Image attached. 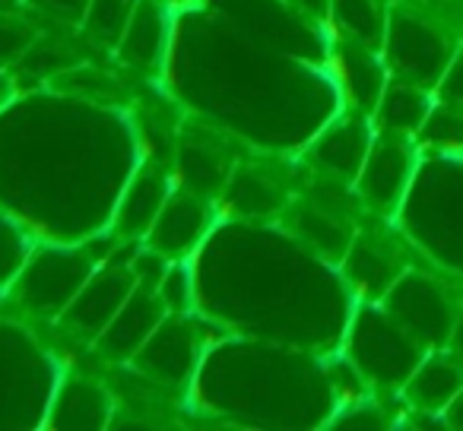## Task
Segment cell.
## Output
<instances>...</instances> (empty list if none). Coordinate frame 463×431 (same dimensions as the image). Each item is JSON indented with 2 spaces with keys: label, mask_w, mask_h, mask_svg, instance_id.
Returning <instances> with one entry per match:
<instances>
[{
  "label": "cell",
  "mask_w": 463,
  "mask_h": 431,
  "mask_svg": "<svg viewBox=\"0 0 463 431\" xmlns=\"http://www.w3.org/2000/svg\"><path fill=\"white\" fill-rule=\"evenodd\" d=\"M374 130L368 124L365 111L355 108L353 115H343L340 121H334L315 143H311V159L317 168L330 174V178H343L349 184H355L362 165L368 159L372 149Z\"/></svg>",
  "instance_id": "7c38bea8"
},
{
  "label": "cell",
  "mask_w": 463,
  "mask_h": 431,
  "mask_svg": "<svg viewBox=\"0 0 463 431\" xmlns=\"http://www.w3.org/2000/svg\"><path fill=\"white\" fill-rule=\"evenodd\" d=\"M340 267L349 289L359 295V302H381L387 289L400 279V273L406 270L397 245L374 232L355 235Z\"/></svg>",
  "instance_id": "30bf717a"
},
{
  "label": "cell",
  "mask_w": 463,
  "mask_h": 431,
  "mask_svg": "<svg viewBox=\"0 0 463 431\" xmlns=\"http://www.w3.org/2000/svg\"><path fill=\"white\" fill-rule=\"evenodd\" d=\"M330 4L334 0H292V7L308 20H330Z\"/></svg>",
  "instance_id": "4dcf8cb0"
},
{
  "label": "cell",
  "mask_w": 463,
  "mask_h": 431,
  "mask_svg": "<svg viewBox=\"0 0 463 431\" xmlns=\"http://www.w3.org/2000/svg\"><path fill=\"white\" fill-rule=\"evenodd\" d=\"M429 349L384 311L381 302H362L349 321L346 359L359 374L381 390H403L410 374Z\"/></svg>",
  "instance_id": "6da1fadb"
},
{
  "label": "cell",
  "mask_w": 463,
  "mask_h": 431,
  "mask_svg": "<svg viewBox=\"0 0 463 431\" xmlns=\"http://www.w3.org/2000/svg\"><path fill=\"white\" fill-rule=\"evenodd\" d=\"M165 314L168 311H165V302L159 298V292L137 283V289L128 295L121 311H118L109 327L96 336V349L111 361H130L134 352L149 340V333L159 327Z\"/></svg>",
  "instance_id": "8fae6325"
},
{
  "label": "cell",
  "mask_w": 463,
  "mask_h": 431,
  "mask_svg": "<svg viewBox=\"0 0 463 431\" xmlns=\"http://www.w3.org/2000/svg\"><path fill=\"white\" fill-rule=\"evenodd\" d=\"M289 226L298 235V241H305L311 251H317L330 264H340L355 239L353 216L349 212L330 210V206L317 203L311 197H305L289 212Z\"/></svg>",
  "instance_id": "2e32d148"
},
{
  "label": "cell",
  "mask_w": 463,
  "mask_h": 431,
  "mask_svg": "<svg viewBox=\"0 0 463 431\" xmlns=\"http://www.w3.org/2000/svg\"><path fill=\"white\" fill-rule=\"evenodd\" d=\"M92 260L73 248H42L16 276V302L42 317H61L92 276Z\"/></svg>",
  "instance_id": "5b68a950"
},
{
  "label": "cell",
  "mask_w": 463,
  "mask_h": 431,
  "mask_svg": "<svg viewBox=\"0 0 463 431\" xmlns=\"http://www.w3.org/2000/svg\"><path fill=\"white\" fill-rule=\"evenodd\" d=\"M137 10V0H90V10L83 16V35L99 48H118L130 16Z\"/></svg>",
  "instance_id": "cb8c5ba5"
},
{
  "label": "cell",
  "mask_w": 463,
  "mask_h": 431,
  "mask_svg": "<svg viewBox=\"0 0 463 431\" xmlns=\"http://www.w3.org/2000/svg\"><path fill=\"white\" fill-rule=\"evenodd\" d=\"M111 418V397L90 378H67L48 406V428L96 431Z\"/></svg>",
  "instance_id": "ac0fdd59"
},
{
  "label": "cell",
  "mask_w": 463,
  "mask_h": 431,
  "mask_svg": "<svg viewBox=\"0 0 463 431\" xmlns=\"http://www.w3.org/2000/svg\"><path fill=\"white\" fill-rule=\"evenodd\" d=\"M431 105H435L431 89L393 77L391 83L384 86V92H381V102H378V108H374V124H378V130H387V134L412 136V140H416L419 127H422L425 117H429Z\"/></svg>",
  "instance_id": "44dd1931"
},
{
  "label": "cell",
  "mask_w": 463,
  "mask_h": 431,
  "mask_svg": "<svg viewBox=\"0 0 463 431\" xmlns=\"http://www.w3.org/2000/svg\"><path fill=\"white\" fill-rule=\"evenodd\" d=\"M444 418V428H454V431H463V390L457 393L454 399L448 403V409L441 412Z\"/></svg>",
  "instance_id": "1f68e13d"
},
{
  "label": "cell",
  "mask_w": 463,
  "mask_h": 431,
  "mask_svg": "<svg viewBox=\"0 0 463 431\" xmlns=\"http://www.w3.org/2000/svg\"><path fill=\"white\" fill-rule=\"evenodd\" d=\"M33 7H39L42 14L54 16V20L61 23H73V26H80L86 16V10H90V0H29Z\"/></svg>",
  "instance_id": "f1b7e54d"
},
{
  "label": "cell",
  "mask_w": 463,
  "mask_h": 431,
  "mask_svg": "<svg viewBox=\"0 0 463 431\" xmlns=\"http://www.w3.org/2000/svg\"><path fill=\"white\" fill-rule=\"evenodd\" d=\"M330 20L336 23L346 39H355L362 45H372L381 52L387 33V14L378 0H334L330 4Z\"/></svg>",
  "instance_id": "7402d4cb"
},
{
  "label": "cell",
  "mask_w": 463,
  "mask_h": 431,
  "mask_svg": "<svg viewBox=\"0 0 463 431\" xmlns=\"http://www.w3.org/2000/svg\"><path fill=\"white\" fill-rule=\"evenodd\" d=\"M172 4H187V0H172Z\"/></svg>",
  "instance_id": "e575fe53"
},
{
  "label": "cell",
  "mask_w": 463,
  "mask_h": 431,
  "mask_svg": "<svg viewBox=\"0 0 463 431\" xmlns=\"http://www.w3.org/2000/svg\"><path fill=\"white\" fill-rule=\"evenodd\" d=\"M178 172L184 178V187L213 197V193L225 191L232 178V159L225 140H219L210 130L200 134H181L178 140Z\"/></svg>",
  "instance_id": "e0dca14e"
},
{
  "label": "cell",
  "mask_w": 463,
  "mask_h": 431,
  "mask_svg": "<svg viewBox=\"0 0 463 431\" xmlns=\"http://www.w3.org/2000/svg\"><path fill=\"white\" fill-rule=\"evenodd\" d=\"M289 203V187L264 165H245L232 172L225 184V206L239 216H273Z\"/></svg>",
  "instance_id": "ffe728a7"
},
{
  "label": "cell",
  "mask_w": 463,
  "mask_h": 431,
  "mask_svg": "<svg viewBox=\"0 0 463 431\" xmlns=\"http://www.w3.org/2000/svg\"><path fill=\"white\" fill-rule=\"evenodd\" d=\"M168 193H172L168 191V172L156 162H146L124 187V197L115 212V232L121 239H146Z\"/></svg>",
  "instance_id": "9a60e30c"
},
{
  "label": "cell",
  "mask_w": 463,
  "mask_h": 431,
  "mask_svg": "<svg viewBox=\"0 0 463 431\" xmlns=\"http://www.w3.org/2000/svg\"><path fill=\"white\" fill-rule=\"evenodd\" d=\"M381 54H384L391 77L435 89L441 83L448 64L454 61L457 48L435 23L422 20V16L410 14V10H393V14H387V33Z\"/></svg>",
  "instance_id": "7a4b0ae2"
},
{
  "label": "cell",
  "mask_w": 463,
  "mask_h": 431,
  "mask_svg": "<svg viewBox=\"0 0 463 431\" xmlns=\"http://www.w3.org/2000/svg\"><path fill=\"white\" fill-rule=\"evenodd\" d=\"M168 14L159 0H137V10L118 42V54L134 70H156L165 52Z\"/></svg>",
  "instance_id": "d6986e66"
},
{
  "label": "cell",
  "mask_w": 463,
  "mask_h": 431,
  "mask_svg": "<svg viewBox=\"0 0 463 431\" xmlns=\"http://www.w3.org/2000/svg\"><path fill=\"white\" fill-rule=\"evenodd\" d=\"M435 89H438V98H441V102L460 105L463 108V52L454 54V61L448 64V70H444L441 83H438Z\"/></svg>",
  "instance_id": "f546056e"
},
{
  "label": "cell",
  "mask_w": 463,
  "mask_h": 431,
  "mask_svg": "<svg viewBox=\"0 0 463 431\" xmlns=\"http://www.w3.org/2000/svg\"><path fill=\"white\" fill-rule=\"evenodd\" d=\"M416 146L431 155H463V108L438 98L419 127Z\"/></svg>",
  "instance_id": "603a6c76"
},
{
  "label": "cell",
  "mask_w": 463,
  "mask_h": 431,
  "mask_svg": "<svg viewBox=\"0 0 463 431\" xmlns=\"http://www.w3.org/2000/svg\"><path fill=\"white\" fill-rule=\"evenodd\" d=\"M200 361V330L187 314H165L149 340L134 352L130 365L156 384L178 387Z\"/></svg>",
  "instance_id": "52a82bcc"
},
{
  "label": "cell",
  "mask_w": 463,
  "mask_h": 431,
  "mask_svg": "<svg viewBox=\"0 0 463 431\" xmlns=\"http://www.w3.org/2000/svg\"><path fill=\"white\" fill-rule=\"evenodd\" d=\"M10 98H14V80H10L7 73H4V67H0V108H4Z\"/></svg>",
  "instance_id": "836d02e7"
},
{
  "label": "cell",
  "mask_w": 463,
  "mask_h": 431,
  "mask_svg": "<svg viewBox=\"0 0 463 431\" xmlns=\"http://www.w3.org/2000/svg\"><path fill=\"white\" fill-rule=\"evenodd\" d=\"M448 352H454L457 359L463 361V308L457 311V321H454V330H450V340H448Z\"/></svg>",
  "instance_id": "d6a6232c"
},
{
  "label": "cell",
  "mask_w": 463,
  "mask_h": 431,
  "mask_svg": "<svg viewBox=\"0 0 463 431\" xmlns=\"http://www.w3.org/2000/svg\"><path fill=\"white\" fill-rule=\"evenodd\" d=\"M381 305H384L387 314L397 323H403L429 352L448 346L457 311H460L454 295H450L435 276H429V273H422V270H410V267H406L397 283L387 289Z\"/></svg>",
  "instance_id": "3957f363"
},
{
  "label": "cell",
  "mask_w": 463,
  "mask_h": 431,
  "mask_svg": "<svg viewBox=\"0 0 463 431\" xmlns=\"http://www.w3.org/2000/svg\"><path fill=\"white\" fill-rule=\"evenodd\" d=\"M429 165V197L422 203L441 212V220L422 216L410 229L441 264L463 273V155H438Z\"/></svg>",
  "instance_id": "277c9868"
},
{
  "label": "cell",
  "mask_w": 463,
  "mask_h": 431,
  "mask_svg": "<svg viewBox=\"0 0 463 431\" xmlns=\"http://www.w3.org/2000/svg\"><path fill=\"white\" fill-rule=\"evenodd\" d=\"M330 428H365V431H378V428H391V412L381 409L372 397L353 399V403H343L340 409L330 418Z\"/></svg>",
  "instance_id": "4316f807"
},
{
  "label": "cell",
  "mask_w": 463,
  "mask_h": 431,
  "mask_svg": "<svg viewBox=\"0 0 463 431\" xmlns=\"http://www.w3.org/2000/svg\"><path fill=\"white\" fill-rule=\"evenodd\" d=\"M463 390V361L448 349L425 352L410 380L403 384V399L412 412H435L441 416L448 403Z\"/></svg>",
  "instance_id": "5bb4252c"
},
{
  "label": "cell",
  "mask_w": 463,
  "mask_h": 431,
  "mask_svg": "<svg viewBox=\"0 0 463 431\" xmlns=\"http://www.w3.org/2000/svg\"><path fill=\"white\" fill-rule=\"evenodd\" d=\"M23 70L35 73V77H52V73L71 70L77 64V54L58 39H35V45L26 52V58L20 61Z\"/></svg>",
  "instance_id": "484cf974"
},
{
  "label": "cell",
  "mask_w": 463,
  "mask_h": 431,
  "mask_svg": "<svg viewBox=\"0 0 463 431\" xmlns=\"http://www.w3.org/2000/svg\"><path fill=\"white\" fill-rule=\"evenodd\" d=\"M419 174V155L412 136L378 130L368 159L355 178V193L374 212H397L410 197L412 178Z\"/></svg>",
  "instance_id": "8992f818"
},
{
  "label": "cell",
  "mask_w": 463,
  "mask_h": 431,
  "mask_svg": "<svg viewBox=\"0 0 463 431\" xmlns=\"http://www.w3.org/2000/svg\"><path fill=\"white\" fill-rule=\"evenodd\" d=\"M39 39V29L16 14H0V67L20 64Z\"/></svg>",
  "instance_id": "d4e9b609"
},
{
  "label": "cell",
  "mask_w": 463,
  "mask_h": 431,
  "mask_svg": "<svg viewBox=\"0 0 463 431\" xmlns=\"http://www.w3.org/2000/svg\"><path fill=\"white\" fill-rule=\"evenodd\" d=\"M334 64H336V77H340V86L346 89L349 102L355 105L365 115H374L381 102V92L391 83L387 80V64L378 54V48L362 45L355 39H346L343 35L334 45Z\"/></svg>",
  "instance_id": "4fadbf2b"
},
{
  "label": "cell",
  "mask_w": 463,
  "mask_h": 431,
  "mask_svg": "<svg viewBox=\"0 0 463 431\" xmlns=\"http://www.w3.org/2000/svg\"><path fill=\"white\" fill-rule=\"evenodd\" d=\"M194 286H191V273H187L184 264H178L175 260L172 267L165 270V276H162L159 283V298L165 302V311L168 314H187L194 305Z\"/></svg>",
  "instance_id": "83f0119b"
},
{
  "label": "cell",
  "mask_w": 463,
  "mask_h": 431,
  "mask_svg": "<svg viewBox=\"0 0 463 431\" xmlns=\"http://www.w3.org/2000/svg\"><path fill=\"white\" fill-rule=\"evenodd\" d=\"M210 229H213L210 197L184 187V191L168 193L165 206L159 210V216H156V222L146 232V245L153 251H159L165 260H184L206 239Z\"/></svg>",
  "instance_id": "9c48e42d"
},
{
  "label": "cell",
  "mask_w": 463,
  "mask_h": 431,
  "mask_svg": "<svg viewBox=\"0 0 463 431\" xmlns=\"http://www.w3.org/2000/svg\"><path fill=\"white\" fill-rule=\"evenodd\" d=\"M134 289H137L134 267L128 260H109V264L92 270V276L77 292V298L64 308L61 323L71 333L83 336V340H96L111 323V317L121 311V305L128 302V295Z\"/></svg>",
  "instance_id": "ba28073f"
}]
</instances>
